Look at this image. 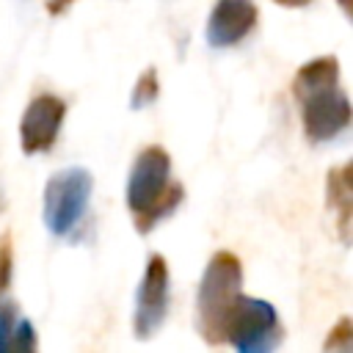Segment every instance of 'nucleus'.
Listing matches in <instances>:
<instances>
[{"instance_id": "f257e3e1", "label": "nucleus", "mask_w": 353, "mask_h": 353, "mask_svg": "<svg viewBox=\"0 0 353 353\" xmlns=\"http://www.w3.org/2000/svg\"><path fill=\"white\" fill-rule=\"evenodd\" d=\"M292 97L301 110L303 132L312 143L336 138L350 124V99L339 85V61L320 55L306 61L292 77Z\"/></svg>"}, {"instance_id": "f03ea898", "label": "nucleus", "mask_w": 353, "mask_h": 353, "mask_svg": "<svg viewBox=\"0 0 353 353\" xmlns=\"http://www.w3.org/2000/svg\"><path fill=\"white\" fill-rule=\"evenodd\" d=\"M127 210L141 234L152 232L163 218H168L182 201V185L171 176V157L163 146L149 143L138 152L127 174L124 188Z\"/></svg>"}, {"instance_id": "7ed1b4c3", "label": "nucleus", "mask_w": 353, "mask_h": 353, "mask_svg": "<svg viewBox=\"0 0 353 353\" xmlns=\"http://www.w3.org/2000/svg\"><path fill=\"white\" fill-rule=\"evenodd\" d=\"M243 298V265L232 251H215L196 292V331L207 345L226 342L229 317Z\"/></svg>"}, {"instance_id": "20e7f679", "label": "nucleus", "mask_w": 353, "mask_h": 353, "mask_svg": "<svg viewBox=\"0 0 353 353\" xmlns=\"http://www.w3.org/2000/svg\"><path fill=\"white\" fill-rule=\"evenodd\" d=\"M94 190V176L88 168L69 165L55 171L41 193V218L50 234L55 237H69L77 223L85 215L88 199Z\"/></svg>"}, {"instance_id": "39448f33", "label": "nucleus", "mask_w": 353, "mask_h": 353, "mask_svg": "<svg viewBox=\"0 0 353 353\" xmlns=\"http://www.w3.org/2000/svg\"><path fill=\"white\" fill-rule=\"evenodd\" d=\"M284 339V325L270 301L243 295L229 317L226 342L237 353H273Z\"/></svg>"}, {"instance_id": "423d86ee", "label": "nucleus", "mask_w": 353, "mask_h": 353, "mask_svg": "<svg viewBox=\"0 0 353 353\" xmlns=\"http://www.w3.org/2000/svg\"><path fill=\"white\" fill-rule=\"evenodd\" d=\"M168 314V262L163 254L146 259V270L135 290L132 334L138 339H152Z\"/></svg>"}, {"instance_id": "0eeeda50", "label": "nucleus", "mask_w": 353, "mask_h": 353, "mask_svg": "<svg viewBox=\"0 0 353 353\" xmlns=\"http://www.w3.org/2000/svg\"><path fill=\"white\" fill-rule=\"evenodd\" d=\"M66 119V102L50 91L36 94L22 119H19V146L25 154H39L52 149V143L58 141L61 124Z\"/></svg>"}, {"instance_id": "6e6552de", "label": "nucleus", "mask_w": 353, "mask_h": 353, "mask_svg": "<svg viewBox=\"0 0 353 353\" xmlns=\"http://www.w3.org/2000/svg\"><path fill=\"white\" fill-rule=\"evenodd\" d=\"M259 8L245 0H221L207 17V44L215 50L240 44L256 25Z\"/></svg>"}, {"instance_id": "1a4fd4ad", "label": "nucleus", "mask_w": 353, "mask_h": 353, "mask_svg": "<svg viewBox=\"0 0 353 353\" xmlns=\"http://www.w3.org/2000/svg\"><path fill=\"white\" fill-rule=\"evenodd\" d=\"M0 353H39L36 328L14 301H0Z\"/></svg>"}, {"instance_id": "9d476101", "label": "nucleus", "mask_w": 353, "mask_h": 353, "mask_svg": "<svg viewBox=\"0 0 353 353\" xmlns=\"http://www.w3.org/2000/svg\"><path fill=\"white\" fill-rule=\"evenodd\" d=\"M325 190H328V207L336 212V223H339V237L342 243L350 240V204H353V190H350V165H339L328 171L325 179Z\"/></svg>"}, {"instance_id": "9b49d317", "label": "nucleus", "mask_w": 353, "mask_h": 353, "mask_svg": "<svg viewBox=\"0 0 353 353\" xmlns=\"http://www.w3.org/2000/svg\"><path fill=\"white\" fill-rule=\"evenodd\" d=\"M320 353H353V323H350V317L336 320V325L328 331Z\"/></svg>"}, {"instance_id": "f8f14e48", "label": "nucleus", "mask_w": 353, "mask_h": 353, "mask_svg": "<svg viewBox=\"0 0 353 353\" xmlns=\"http://www.w3.org/2000/svg\"><path fill=\"white\" fill-rule=\"evenodd\" d=\"M157 94H160V88H157V69H143L141 72V77L135 80V88H132V97H130V105L135 108V110H141V108H146V105H152L154 99H157Z\"/></svg>"}, {"instance_id": "ddd939ff", "label": "nucleus", "mask_w": 353, "mask_h": 353, "mask_svg": "<svg viewBox=\"0 0 353 353\" xmlns=\"http://www.w3.org/2000/svg\"><path fill=\"white\" fill-rule=\"evenodd\" d=\"M8 276H11V251H8V245H3V251H0V292L8 284Z\"/></svg>"}]
</instances>
